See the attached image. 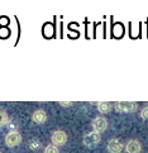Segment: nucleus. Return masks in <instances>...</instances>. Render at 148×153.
<instances>
[{"mask_svg": "<svg viewBox=\"0 0 148 153\" xmlns=\"http://www.w3.org/2000/svg\"><path fill=\"white\" fill-rule=\"evenodd\" d=\"M101 140V135L100 133H96V132H90V133H86L82 138V143H84L85 147L87 148H95V147L100 143Z\"/></svg>", "mask_w": 148, "mask_h": 153, "instance_id": "obj_1", "label": "nucleus"}, {"mask_svg": "<svg viewBox=\"0 0 148 153\" xmlns=\"http://www.w3.org/2000/svg\"><path fill=\"white\" fill-rule=\"evenodd\" d=\"M22 134L18 130H10V132L5 135V146L9 147V148H14V147L19 146L22 143Z\"/></svg>", "mask_w": 148, "mask_h": 153, "instance_id": "obj_2", "label": "nucleus"}, {"mask_svg": "<svg viewBox=\"0 0 148 153\" xmlns=\"http://www.w3.org/2000/svg\"><path fill=\"white\" fill-rule=\"evenodd\" d=\"M114 108L119 113H134L138 109V104L133 101H117Z\"/></svg>", "mask_w": 148, "mask_h": 153, "instance_id": "obj_3", "label": "nucleus"}, {"mask_svg": "<svg viewBox=\"0 0 148 153\" xmlns=\"http://www.w3.org/2000/svg\"><path fill=\"white\" fill-rule=\"evenodd\" d=\"M106 149L109 153H122L124 149V143L118 138H112L108 142Z\"/></svg>", "mask_w": 148, "mask_h": 153, "instance_id": "obj_4", "label": "nucleus"}, {"mask_svg": "<svg viewBox=\"0 0 148 153\" xmlns=\"http://www.w3.org/2000/svg\"><path fill=\"white\" fill-rule=\"evenodd\" d=\"M51 142L53 146L59 147V146H65L67 142V134L63 130H54L51 135Z\"/></svg>", "mask_w": 148, "mask_h": 153, "instance_id": "obj_5", "label": "nucleus"}, {"mask_svg": "<svg viewBox=\"0 0 148 153\" xmlns=\"http://www.w3.org/2000/svg\"><path fill=\"white\" fill-rule=\"evenodd\" d=\"M91 127L94 129V132L103 133V132H105L106 128H108V120L104 117H96L91 122Z\"/></svg>", "mask_w": 148, "mask_h": 153, "instance_id": "obj_6", "label": "nucleus"}, {"mask_svg": "<svg viewBox=\"0 0 148 153\" xmlns=\"http://www.w3.org/2000/svg\"><path fill=\"white\" fill-rule=\"evenodd\" d=\"M127 153H141L142 152V144L138 139H129L127 144L124 146Z\"/></svg>", "mask_w": 148, "mask_h": 153, "instance_id": "obj_7", "label": "nucleus"}, {"mask_svg": "<svg viewBox=\"0 0 148 153\" xmlns=\"http://www.w3.org/2000/svg\"><path fill=\"white\" fill-rule=\"evenodd\" d=\"M32 120L36 124H43L47 120V113L43 109H37V110L32 114Z\"/></svg>", "mask_w": 148, "mask_h": 153, "instance_id": "obj_8", "label": "nucleus"}, {"mask_svg": "<svg viewBox=\"0 0 148 153\" xmlns=\"http://www.w3.org/2000/svg\"><path fill=\"white\" fill-rule=\"evenodd\" d=\"M96 105H97L99 113H101V114H106L109 111H112V108H113V104L109 101H99Z\"/></svg>", "mask_w": 148, "mask_h": 153, "instance_id": "obj_9", "label": "nucleus"}, {"mask_svg": "<svg viewBox=\"0 0 148 153\" xmlns=\"http://www.w3.org/2000/svg\"><path fill=\"white\" fill-rule=\"evenodd\" d=\"M28 147L32 151H39L42 148V143H41V140H38L37 138H32L28 143Z\"/></svg>", "mask_w": 148, "mask_h": 153, "instance_id": "obj_10", "label": "nucleus"}, {"mask_svg": "<svg viewBox=\"0 0 148 153\" xmlns=\"http://www.w3.org/2000/svg\"><path fill=\"white\" fill-rule=\"evenodd\" d=\"M9 115L4 109H0V127H5L7 124H9Z\"/></svg>", "mask_w": 148, "mask_h": 153, "instance_id": "obj_11", "label": "nucleus"}, {"mask_svg": "<svg viewBox=\"0 0 148 153\" xmlns=\"http://www.w3.org/2000/svg\"><path fill=\"white\" fill-rule=\"evenodd\" d=\"M43 153H59V149H58V147H56V146L48 144L45 148V151H43Z\"/></svg>", "mask_w": 148, "mask_h": 153, "instance_id": "obj_12", "label": "nucleus"}, {"mask_svg": "<svg viewBox=\"0 0 148 153\" xmlns=\"http://www.w3.org/2000/svg\"><path fill=\"white\" fill-rule=\"evenodd\" d=\"M139 115H141V118H142V119L148 120V105H146L143 109H142L141 113H139Z\"/></svg>", "mask_w": 148, "mask_h": 153, "instance_id": "obj_13", "label": "nucleus"}, {"mask_svg": "<svg viewBox=\"0 0 148 153\" xmlns=\"http://www.w3.org/2000/svg\"><path fill=\"white\" fill-rule=\"evenodd\" d=\"M59 105H62V106H71V105H72V102H71V101H67V102L61 101V102H59Z\"/></svg>", "mask_w": 148, "mask_h": 153, "instance_id": "obj_14", "label": "nucleus"}, {"mask_svg": "<svg viewBox=\"0 0 148 153\" xmlns=\"http://www.w3.org/2000/svg\"><path fill=\"white\" fill-rule=\"evenodd\" d=\"M0 153H1V151H0Z\"/></svg>", "mask_w": 148, "mask_h": 153, "instance_id": "obj_15", "label": "nucleus"}]
</instances>
